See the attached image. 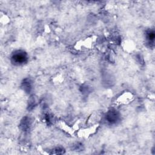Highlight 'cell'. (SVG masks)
I'll return each mask as SVG.
<instances>
[{"label":"cell","instance_id":"1","mask_svg":"<svg viewBox=\"0 0 155 155\" xmlns=\"http://www.w3.org/2000/svg\"><path fill=\"white\" fill-rule=\"evenodd\" d=\"M27 61V54L22 51H17L12 56V61L16 65L23 64Z\"/></svg>","mask_w":155,"mask_h":155},{"label":"cell","instance_id":"2","mask_svg":"<svg viewBox=\"0 0 155 155\" xmlns=\"http://www.w3.org/2000/svg\"><path fill=\"white\" fill-rule=\"evenodd\" d=\"M118 117H119V115L117 111L114 110L109 111L106 115V119L107 120L108 122L110 123L116 122L117 120Z\"/></svg>","mask_w":155,"mask_h":155},{"label":"cell","instance_id":"3","mask_svg":"<svg viewBox=\"0 0 155 155\" xmlns=\"http://www.w3.org/2000/svg\"><path fill=\"white\" fill-rule=\"evenodd\" d=\"M154 37H155V35H154V31H150L149 32L147 33V39L148 40L150 43L154 42Z\"/></svg>","mask_w":155,"mask_h":155}]
</instances>
